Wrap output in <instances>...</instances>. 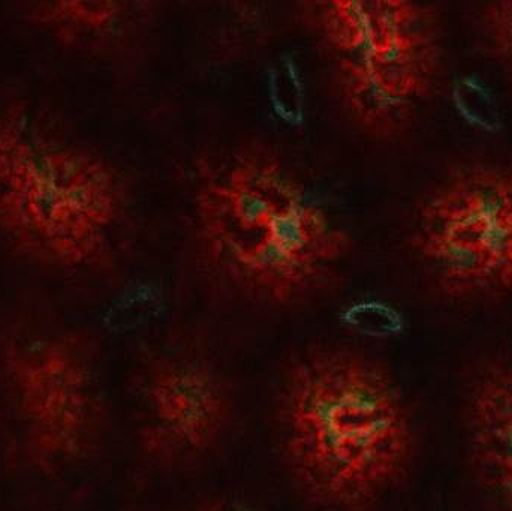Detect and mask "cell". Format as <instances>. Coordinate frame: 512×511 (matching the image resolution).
<instances>
[{
	"mask_svg": "<svg viewBox=\"0 0 512 511\" xmlns=\"http://www.w3.org/2000/svg\"><path fill=\"white\" fill-rule=\"evenodd\" d=\"M313 24L354 122L376 137L405 129L441 71L435 12L408 0H333L313 6Z\"/></svg>",
	"mask_w": 512,
	"mask_h": 511,
	"instance_id": "277c9868",
	"label": "cell"
},
{
	"mask_svg": "<svg viewBox=\"0 0 512 511\" xmlns=\"http://www.w3.org/2000/svg\"><path fill=\"white\" fill-rule=\"evenodd\" d=\"M454 110L472 128L496 134L504 128V111L489 86L475 75H465L451 90Z\"/></svg>",
	"mask_w": 512,
	"mask_h": 511,
	"instance_id": "30bf717a",
	"label": "cell"
},
{
	"mask_svg": "<svg viewBox=\"0 0 512 511\" xmlns=\"http://www.w3.org/2000/svg\"><path fill=\"white\" fill-rule=\"evenodd\" d=\"M191 218L212 269L268 305L312 296L351 251L339 216L267 146L233 147L204 162L192 185Z\"/></svg>",
	"mask_w": 512,
	"mask_h": 511,
	"instance_id": "6da1fadb",
	"label": "cell"
},
{
	"mask_svg": "<svg viewBox=\"0 0 512 511\" xmlns=\"http://www.w3.org/2000/svg\"><path fill=\"white\" fill-rule=\"evenodd\" d=\"M279 426L292 479L328 510L372 506L414 459V420L399 384L354 348L325 345L295 357L280 386Z\"/></svg>",
	"mask_w": 512,
	"mask_h": 511,
	"instance_id": "7a4b0ae2",
	"label": "cell"
},
{
	"mask_svg": "<svg viewBox=\"0 0 512 511\" xmlns=\"http://www.w3.org/2000/svg\"><path fill=\"white\" fill-rule=\"evenodd\" d=\"M141 399L156 444L201 455L224 437L233 398L218 369L195 357H170L150 368Z\"/></svg>",
	"mask_w": 512,
	"mask_h": 511,
	"instance_id": "52a82bcc",
	"label": "cell"
},
{
	"mask_svg": "<svg viewBox=\"0 0 512 511\" xmlns=\"http://www.w3.org/2000/svg\"><path fill=\"white\" fill-rule=\"evenodd\" d=\"M469 449L478 482L512 511V362L478 372L468 399Z\"/></svg>",
	"mask_w": 512,
	"mask_h": 511,
	"instance_id": "ba28073f",
	"label": "cell"
},
{
	"mask_svg": "<svg viewBox=\"0 0 512 511\" xmlns=\"http://www.w3.org/2000/svg\"><path fill=\"white\" fill-rule=\"evenodd\" d=\"M349 326L357 329L363 335L393 336L402 332V315L385 305V303H361L358 308L348 312Z\"/></svg>",
	"mask_w": 512,
	"mask_h": 511,
	"instance_id": "8fae6325",
	"label": "cell"
},
{
	"mask_svg": "<svg viewBox=\"0 0 512 511\" xmlns=\"http://www.w3.org/2000/svg\"><path fill=\"white\" fill-rule=\"evenodd\" d=\"M5 371L30 452L48 470L86 459L101 435V383L86 342L47 335L15 342Z\"/></svg>",
	"mask_w": 512,
	"mask_h": 511,
	"instance_id": "8992f818",
	"label": "cell"
},
{
	"mask_svg": "<svg viewBox=\"0 0 512 511\" xmlns=\"http://www.w3.org/2000/svg\"><path fill=\"white\" fill-rule=\"evenodd\" d=\"M125 183L101 153L27 108L0 114V234L24 255L83 269L125 216Z\"/></svg>",
	"mask_w": 512,
	"mask_h": 511,
	"instance_id": "3957f363",
	"label": "cell"
},
{
	"mask_svg": "<svg viewBox=\"0 0 512 511\" xmlns=\"http://www.w3.org/2000/svg\"><path fill=\"white\" fill-rule=\"evenodd\" d=\"M200 511H246L243 509V507L237 506V504L234 503H218V504H212V506L204 507L203 510Z\"/></svg>",
	"mask_w": 512,
	"mask_h": 511,
	"instance_id": "4fadbf2b",
	"label": "cell"
},
{
	"mask_svg": "<svg viewBox=\"0 0 512 511\" xmlns=\"http://www.w3.org/2000/svg\"><path fill=\"white\" fill-rule=\"evenodd\" d=\"M129 5L107 0H54L35 3L30 17L45 33L68 42L87 45L116 35L129 18Z\"/></svg>",
	"mask_w": 512,
	"mask_h": 511,
	"instance_id": "9c48e42d",
	"label": "cell"
},
{
	"mask_svg": "<svg viewBox=\"0 0 512 511\" xmlns=\"http://www.w3.org/2000/svg\"><path fill=\"white\" fill-rule=\"evenodd\" d=\"M490 32L502 53L512 57V3H499L489 15Z\"/></svg>",
	"mask_w": 512,
	"mask_h": 511,
	"instance_id": "7c38bea8",
	"label": "cell"
},
{
	"mask_svg": "<svg viewBox=\"0 0 512 511\" xmlns=\"http://www.w3.org/2000/svg\"><path fill=\"white\" fill-rule=\"evenodd\" d=\"M414 245L456 299L512 294V165H474L442 180L418 206Z\"/></svg>",
	"mask_w": 512,
	"mask_h": 511,
	"instance_id": "5b68a950",
	"label": "cell"
}]
</instances>
